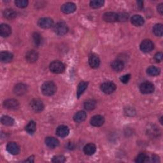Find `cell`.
Masks as SVG:
<instances>
[{"label":"cell","mask_w":163,"mask_h":163,"mask_svg":"<svg viewBox=\"0 0 163 163\" xmlns=\"http://www.w3.org/2000/svg\"><path fill=\"white\" fill-rule=\"evenodd\" d=\"M41 89V92L44 95L50 96L55 93L57 90V87L53 82L47 81L43 84Z\"/></svg>","instance_id":"cell-1"},{"label":"cell","mask_w":163,"mask_h":163,"mask_svg":"<svg viewBox=\"0 0 163 163\" xmlns=\"http://www.w3.org/2000/svg\"><path fill=\"white\" fill-rule=\"evenodd\" d=\"M50 70L54 73H62L65 70V66L64 64L60 61H53L49 66Z\"/></svg>","instance_id":"cell-2"},{"label":"cell","mask_w":163,"mask_h":163,"mask_svg":"<svg viewBox=\"0 0 163 163\" xmlns=\"http://www.w3.org/2000/svg\"><path fill=\"white\" fill-rule=\"evenodd\" d=\"M54 30L57 35L63 36L67 33V32L68 31V28L67 25L65 23H64L63 22H60L57 23L54 26Z\"/></svg>","instance_id":"cell-3"},{"label":"cell","mask_w":163,"mask_h":163,"mask_svg":"<svg viewBox=\"0 0 163 163\" xmlns=\"http://www.w3.org/2000/svg\"><path fill=\"white\" fill-rule=\"evenodd\" d=\"M101 91L107 94L113 93L116 89V85L112 82H106L103 83L101 86Z\"/></svg>","instance_id":"cell-4"},{"label":"cell","mask_w":163,"mask_h":163,"mask_svg":"<svg viewBox=\"0 0 163 163\" xmlns=\"http://www.w3.org/2000/svg\"><path fill=\"white\" fill-rule=\"evenodd\" d=\"M140 90L143 94H151L154 91V85L149 82H145L140 86Z\"/></svg>","instance_id":"cell-5"},{"label":"cell","mask_w":163,"mask_h":163,"mask_svg":"<svg viewBox=\"0 0 163 163\" xmlns=\"http://www.w3.org/2000/svg\"><path fill=\"white\" fill-rule=\"evenodd\" d=\"M140 49L145 53L151 52L154 49V43L150 40H145L140 44Z\"/></svg>","instance_id":"cell-6"},{"label":"cell","mask_w":163,"mask_h":163,"mask_svg":"<svg viewBox=\"0 0 163 163\" xmlns=\"http://www.w3.org/2000/svg\"><path fill=\"white\" fill-rule=\"evenodd\" d=\"M38 26L43 29H49L53 26L54 21L52 19L49 17H43L40 19L38 22Z\"/></svg>","instance_id":"cell-7"},{"label":"cell","mask_w":163,"mask_h":163,"mask_svg":"<svg viewBox=\"0 0 163 163\" xmlns=\"http://www.w3.org/2000/svg\"><path fill=\"white\" fill-rule=\"evenodd\" d=\"M89 63L92 68H98L100 65V59L96 54H91L89 56Z\"/></svg>","instance_id":"cell-8"},{"label":"cell","mask_w":163,"mask_h":163,"mask_svg":"<svg viewBox=\"0 0 163 163\" xmlns=\"http://www.w3.org/2000/svg\"><path fill=\"white\" fill-rule=\"evenodd\" d=\"M30 105L33 110L36 112H40L44 109V105L43 102L38 99H35L32 100Z\"/></svg>","instance_id":"cell-9"},{"label":"cell","mask_w":163,"mask_h":163,"mask_svg":"<svg viewBox=\"0 0 163 163\" xmlns=\"http://www.w3.org/2000/svg\"><path fill=\"white\" fill-rule=\"evenodd\" d=\"M4 107L9 110H16L19 107V103L16 99H7L4 102Z\"/></svg>","instance_id":"cell-10"},{"label":"cell","mask_w":163,"mask_h":163,"mask_svg":"<svg viewBox=\"0 0 163 163\" xmlns=\"http://www.w3.org/2000/svg\"><path fill=\"white\" fill-rule=\"evenodd\" d=\"M7 150L10 154L12 155H17L19 153L20 148L16 143L10 142L7 145Z\"/></svg>","instance_id":"cell-11"},{"label":"cell","mask_w":163,"mask_h":163,"mask_svg":"<svg viewBox=\"0 0 163 163\" xmlns=\"http://www.w3.org/2000/svg\"><path fill=\"white\" fill-rule=\"evenodd\" d=\"M105 123V118L101 115H98L92 117L91 124L94 127H100Z\"/></svg>","instance_id":"cell-12"},{"label":"cell","mask_w":163,"mask_h":163,"mask_svg":"<svg viewBox=\"0 0 163 163\" xmlns=\"http://www.w3.org/2000/svg\"><path fill=\"white\" fill-rule=\"evenodd\" d=\"M76 5L73 3H66L61 7V11L66 14H70L73 13L76 10Z\"/></svg>","instance_id":"cell-13"},{"label":"cell","mask_w":163,"mask_h":163,"mask_svg":"<svg viewBox=\"0 0 163 163\" xmlns=\"http://www.w3.org/2000/svg\"><path fill=\"white\" fill-rule=\"evenodd\" d=\"M69 129L67 126L65 125L59 126L56 129V134L58 137L61 138H65L67 137L69 134Z\"/></svg>","instance_id":"cell-14"},{"label":"cell","mask_w":163,"mask_h":163,"mask_svg":"<svg viewBox=\"0 0 163 163\" xmlns=\"http://www.w3.org/2000/svg\"><path fill=\"white\" fill-rule=\"evenodd\" d=\"M26 60L29 63H35L37 61V59L38 58V54L33 50H29L27 52L26 55Z\"/></svg>","instance_id":"cell-15"},{"label":"cell","mask_w":163,"mask_h":163,"mask_svg":"<svg viewBox=\"0 0 163 163\" xmlns=\"http://www.w3.org/2000/svg\"><path fill=\"white\" fill-rule=\"evenodd\" d=\"M11 33V27L8 24H3L0 26V35L2 37H7L10 36Z\"/></svg>","instance_id":"cell-16"},{"label":"cell","mask_w":163,"mask_h":163,"mask_svg":"<svg viewBox=\"0 0 163 163\" xmlns=\"http://www.w3.org/2000/svg\"><path fill=\"white\" fill-rule=\"evenodd\" d=\"M103 19L108 22H114L117 21V13L114 12H107L103 15Z\"/></svg>","instance_id":"cell-17"},{"label":"cell","mask_w":163,"mask_h":163,"mask_svg":"<svg viewBox=\"0 0 163 163\" xmlns=\"http://www.w3.org/2000/svg\"><path fill=\"white\" fill-rule=\"evenodd\" d=\"M13 57V54L9 52H2L0 54V60L2 63H9L12 61Z\"/></svg>","instance_id":"cell-18"},{"label":"cell","mask_w":163,"mask_h":163,"mask_svg":"<svg viewBox=\"0 0 163 163\" xmlns=\"http://www.w3.org/2000/svg\"><path fill=\"white\" fill-rule=\"evenodd\" d=\"M27 87L26 85L23 84H19L15 86L14 88V93H16L17 95L21 96L27 92Z\"/></svg>","instance_id":"cell-19"},{"label":"cell","mask_w":163,"mask_h":163,"mask_svg":"<svg viewBox=\"0 0 163 163\" xmlns=\"http://www.w3.org/2000/svg\"><path fill=\"white\" fill-rule=\"evenodd\" d=\"M96 151V147L93 143H88L84 147V152L88 156L93 155Z\"/></svg>","instance_id":"cell-20"},{"label":"cell","mask_w":163,"mask_h":163,"mask_svg":"<svg viewBox=\"0 0 163 163\" xmlns=\"http://www.w3.org/2000/svg\"><path fill=\"white\" fill-rule=\"evenodd\" d=\"M46 144L47 146L52 148V149H54L59 145V141L57 139L54 138V137H47L46 139Z\"/></svg>","instance_id":"cell-21"},{"label":"cell","mask_w":163,"mask_h":163,"mask_svg":"<svg viewBox=\"0 0 163 163\" xmlns=\"http://www.w3.org/2000/svg\"><path fill=\"white\" fill-rule=\"evenodd\" d=\"M87 117V114L84 111H79L77 113H76L73 117V119L76 122L80 123L82 122L85 120Z\"/></svg>","instance_id":"cell-22"},{"label":"cell","mask_w":163,"mask_h":163,"mask_svg":"<svg viewBox=\"0 0 163 163\" xmlns=\"http://www.w3.org/2000/svg\"><path fill=\"white\" fill-rule=\"evenodd\" d=\"M131 23L135 26H141L144 24L143 18L139 15H135L131 19Z\"/></svg>","instance_id":"cell-23"},{"label":"cell","mask_w":163,"mask_h":163,"mask_svg":"<svg viewBox=\"0 0 163 163\" xmlns=\"http://www.w3.org/2000/svg\"><path fill=\"white\" fill-rule=\"evenodd\" d=\"M112 68L117 72H119L122 71L124 68V63L121 60H116L113 61V63L111 65Z\"/></svg>","instance_id":"cell-24"},{"label":"cell","mask_w":163,"mask_h":163,"mask_svg":"<svg viewBox=\"0 0 163 163\" xmlns=\"http://www.w3.org/2000/svg\"><path fill=\"white\" fill-rule=\"evenodd\" d=\"M36 123L33 121H31L27 124V125L25 127V129L29 134L33 135L34 134L36 131Z\"/></svg>","instance_id":"cell-25"},{"label":"cell","mask_w":163,"mask_h":163,"mask_svg":"<svg viewBox=\"0 0 163 163\" xmlns=\"http://www.w3.org/2000/svg\"><path fill=\"white\" fill-rule=\"evenodd\" d=\"M96 102L94 99H88L84 103V107L87 110H93L96 108Z\"/></svg>","instance_id":"cell-26"},{"label":"cell","mask_w":163,"mask_h":163,"mask_svg":"<svg viewBox=\"0 0 163 163\" xmlns=\"http://www.w3.org/2000/svg\"><path fill=\"white\" fill-rule=\"evenodd\" d=\"M88 83L85 82H81L79 85H78V89H77V97L79 98L80 96L84 93V92L86 90V89L87 87Z\"/></svg>","instance_id":"cell-27"},{"label":"cell","mask_w":163,"mask_h":163,"mask_svg":"<svg viewBox=\"0 0 163 163\" xmlns=\"http://www.w3.org/2000/svg\"><path fill=\"white\" fill-rule=\"evenodd\" d=\"M1 122L3 125L7 126H11L14 124V120L13 118L7 115H5L2 117Z\"/></svg>","instance_id":"cell-28"},{"label":"cell","mask_w":163,"mask_h":163,"mask_svg":"<svg viewBox=\"0 0 163 163\" xmlns=\"http://www.w3.org/2000/svg\"><path fill=\"white\" fill-rule=\"evenodd\" d=\"M3 16L7 19H13L16 17V12L12 9H7L3 12Z\"/></svg>","instance_id":"cell-29"},{"label":"cell","mask_w":163,"mask_h":163,"mask_svg":"<svg viewBox=\"0 0 163 163\" xmlns=\"http://www.w3.org/2000/svg\"><path fill=\"white\" fill-rule=\"evenodd\" d=\"M153 32L157 36H162L163 34V26L161 24H157L153 27Z\"/></svg>","instance_id":"cell-30"},{"label":"cell","mask_w":163,"mask_h":163,"mask_svg":"<svg viewBox=\"0 0 163 163\" xmlns=\"http://www.w3.org/2000/svg\"><path fill=\"white\" fill-rule=\"evenodd\" d=\"M146 72L148 75H149L150 76H157L160 73V69L156 66H150L147 69Z\"/></svg>","instance_id":"cell-31"},{"label":"cell","mask_w":163,"mask_h":163,"mask_svg":"<svg viewBox=\"0 0 163 163\" xmlns=\"http://www.w3.org/2000/svg\"><path fill=\"white\" fill-rule=\"evenodd\" d=\"M148 161H149V157L145 153L140 154L135 159V162L138 163H144Z\"/></svg>","instance_id":"cell-32"},{"label":"cell","mask_w":163,"mask_h":163,"mask_svg":"<svg viewBox=\"0 0 163 163\" xmlns=\"http://www.w3.org/2000/svg\"><path fill=\"white\" fill-rule=\"evenodd\" d=\"M105 2L103 0H93L90 2V5L93 8H99L104 5Z\"/></svg>","instance_id":"cell-33"},{"label":"cell","mask_w":163,"mask_h":163,"mask_svg":"<svg viewBox=\"0 0 163 163\" xmlns=\"http://www.w3.org/2000/svg\"><path fill=\"white\" fill-rule=\"evenodd\" d=\"M33 41H34V43L36 46H37L38 47L40 46V45H41V43L43 41V40H42V38L41 36V35L38 33H35L34 35H33Z\"/></svg>","instance_id":"cell-34"},{"label":"cell","mask_w":163,"mask_h":163,"mask_svg":"<svg viewBox=\"0 0 163 163\" xmlns=\"http://www.w3.org/2000/svg\"><path fill=\"white\" fill-rule=\"evenodd\" d=\"M129 18V15L126 13H121L117 14V21L125 22Z\"/></svg>","instance_id":"cell-35"},{"label":"cell","mask_w":163,"mask_h":163,"mask_svg":"<svg viewBox=\"0 0 163 163\" xmlns=\"http://www.w3.org/2000/svg\"><path fill=\"white\" fill-rule=\"evenodd\" d=\"M15 4L19 8H24L28 5V1L27 0H17L15 2Z\"/></svg>","instance_id":"cell-36"},{"label":"cell","mask_w":163,"mask_h":163,"mask_svg":"<svg viewBox=\"0 0 163 163\" xmlns=\"http://www.w3.org/2000/svg\"><path fill=\"white\" fill-rule=\"evenodd\" d=\"M66 161V158L63 156H54L52 159L53 162H57V163H63Z\"/></svg>","instance_id":"cell-37"},{"label":"cell","mask_w":163,"mask_h":163,"mask_svg":"<svg viewBox=\"0 0 163 163\" xmlns=\"http://www.w3.org/2000/svg\"><path fill=\"white\" fill-rule=\"evenodd\" d=\"M130 78H131V75H129V74H127V75H125L124 76H122L120 78V80L122 83L127 84L129 82V80H130Z\"/></svg>","instance_id":"cell-38"},{"label":"cell","mask_w":163,"mask_h":163,"mask_svg":"<svg viewBox=\"0 0 163 163\" xmlns=\"http://www.w3.org/2000/svg\"><path fill=\"white\" fill-rule=\"evenodd\" d=\"M155 60L157 62H161L162 61V59H163V54L162 52H158L155 55Z\"/></svg>","instance_id":"cell-39"},{"label":"cell","mask_w":163,"mask_h":163,"mask_svg":"<svg viewBox=\"0 0 163 163\" xmlns=\"http://www.w3.org/2000/svg\"><path fill=\"white\" fill-rule=\"evenodd\" d=\"M162 4H159L158 6H157V10L159 12V13L162 15V12H163V7H162Z\"/></svg>","instance_id":"cell-40"},{"label":"cell","mask_w":163,"mask_h":163,"mask_svg":"<svg viewBox=\"0 0 163 163\" xmlns=\"http://www.w3.org/2000/svg\"><path fill=\"white\" fill-rule=\"evenodd\" d=\"M137 4H138V7L140 8H143V2H141V1H138V2H137Z\"/></svg>","instance_id":"cell-41"},{"label":"cell","mask_w":163,"mask_h":163,"mask_svg":"<svg viewBox=\"0 0 163 163\" xmlns=\"http://www.w3.org/2000/svg\"><path fill=\"white\" fill-rule=\"evenodd\" d=\"M25 162H34V158L33 157H29L27 160L25 161Z\"/></svg>","instance_id":"cell-42"}]
</instances>
